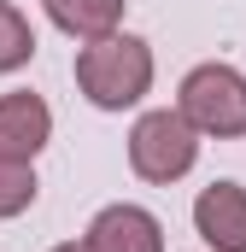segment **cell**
I'll use <instances>...</instances> for the list:
<instances>
[{
  "mask_svg": "<svg viewBox=\"0 0 246 252\" xmlns=\"http://www.w3.org/2000/svg\"><path fill=\"white\" fill-rule=\"evenodd\" d=\"M76 88L100 106V112H123L153 88V47L141 35H100L76 53Z\"/></svg>",
  "mask_w": 246,
  "mask_h": 252,
  "instance_id": "cell-1",
  "label": "cell"
},
{
  "mask_svg": "<svg viewBox=\"0 0 246 252\" xmlns=\"http://www.w3.org/2000/svg\"><path fill=\"white\" fill-rule=\"evenodd\" d=\"M176 112H182L199 135L235 141V135H246V76L235 64H193L182 76Z\"/></svg>",
  "mask_w": 246,
  "mask_h": 252,
  "instance_id": "cell-2",
  "label": "cell"
},
{
  "mask_svg": "<svg viewBox=\"0 0 246 252\" xmlns=\"http://www.w3.org/2000/svg\"><path fill=\"white\" fill-rule=\"evenodd\" d=\"M199 158V129L182 112H141L129 129V164L141 182H182Z\"/></svg>",
  "mask_w": 246,
  "mask_h": 252,
  "instance_id": "cell-3",
  "label": "cell"
},
{
  "mask_svg": "<svg viewBox=\"0 0 246 252\" xmlns=\"http://www.w3.org/2000/svg\"><path fill=\"white\" fill-rule=\"evenodd\" d=\"M88 252H164V223L147 211V205H106V211H94V223H88Z\"/></svg>",
  "mask_w": 246,
  "mask_h": 252,
  "instance_id": "cell-4",
  "label": "cell"
},
{
  "mask_svg": "<svg viewBox=\"0 0 246 252\" xmlns=\"http://www.w3.org/2000/svg\"><path fill=\"white\" fill-rule=\"evenodd\" d=\"M53 135V112L41 94L18 88V94H0V158H18V164H35V153L47 147Z\"/></svg>",
  "mask_w": 246,
  "mask_h": 252,
  "instance_id": "cell-5",
  "label": "cell"
},
{
  "mask_svg": "<svg viewBox=\"0 0 246 252\" xmlns=\"http://www.w3.org/2000/svg\"><path fill=\"white\" fill-rule=\"evenodd\" d=\"M193 229L211 252H246V188L241 182H211L193 199Z\"/></svg>",
  "mask_w": 246,
  "mask_h": 252,
  "instance_id": "cell-6",
  "label": "cell"
},
{
  "mask_svg": "<svg viewBox=\"0 0 246 252\" xmlns=\"http://www.w3.org/2000/svg\"><path fill=\"white\" fill-rule=\"evenodd\" d=\"M47 18L76 41H100V35H118L123 0H47Z\"/></svg>",
  "mask_w": 246,
  "mask_h": 252,
  "instance_id": "cell-7",
  "label": "cell"
},
{
  "mask_svg": "<svg viewBox=\"0 0 246 252\" xmlns=\"http://www.w3.org/2000/svg\"><path fill=\"white\" fill-rule=\"evenodd\" d=\"M30 53H35V30H30V18H24L12 0H0V76L18 70V64H30Z\"/></svg>",
  "mask_w": 246,
  "mask_h": 252,
  "instance_id": "cell-8",
  "label": "cell"
},
{
  "mask_svg": "<svg viewBox=\"0 0 246 252\" xmlns=\"http://www.w3.org/2000/svg\"><path fill=\"white\" fill-rule=\"evenodd\" d=\"M35 205V170L18 158H0V217H18Z\"/></svg>",
  "mask_w": 246,
  "mask_h": 252,
  "instance_id": "cell-9",
  "label": "cell"
},
{
  "mask_svg": "<svg viewBox=\"0 0 246 252\" xmlns=\"http://www.w3.org/2000/svg\"><path fill=\"white\" fill-rule=\"evenodd\" d=\"M53 252H88V241H64V247H53Z\"/></svg>",
  "mask_w": 246,
  "mask_h": 252,
  "instance_id": "cell-10",
  "label": "cell"
}]
</instances>
